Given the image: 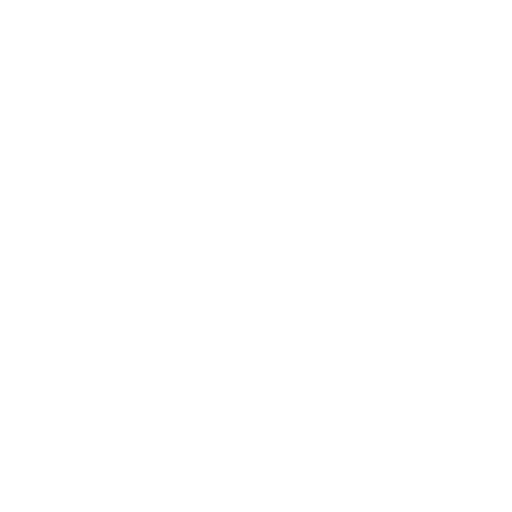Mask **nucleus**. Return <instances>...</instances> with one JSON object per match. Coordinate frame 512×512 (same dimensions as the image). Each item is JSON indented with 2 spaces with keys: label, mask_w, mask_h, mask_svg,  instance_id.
Listing matches in <instances>:
<instances>
[]
</instances>
